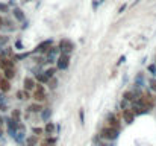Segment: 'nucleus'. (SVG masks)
Instances as JSON below:
<instances>
[{"label": "nucleus", "instance_id": "36", "mask_svg": "<svg viewBox=\"0 0 156 146\" xmlns=\"http://www.w3.org/2000/svg\"><path fill=\"white\" fill-rule=\"evenodd\" d=\"M121 107L126 108V107H127V100H123V102H121Z\"/></svg>", "mask_w": 156, "mask_h": 146}, {"label": "nucleus", "instance_id": "6", "mask_svg": "<svg viewBox=\"0 0 156 146\" xmlns=\"http://www.w3.org/2000/svg\"><path fill=\"white\" fill-rule=\"evenodd\" d=\"M132 111H133L135 116H136V114H145V113H148V110H147L138 99L133 102V105H132Z\"/></svg>", "mask_w": 156, "mask_h": 146}, {"label": "nucleus", "instance_id": "19", "mask_svg": "<svg viewBox=\"0 0 156 146\" xmlns=\"http://www.w3.org/2000/svg\"><path fill=\"white\" fill-rule=\"evenodd\" d=\"M41 110H43V108H41L40 104H32V105L28 107V111H29V113H38V111H41Z\"/></svg>", "mask_w": 156, "mask_h": 146}, {"label": "nucleus", "instance_id": "2", "mask_svg": "<svg viewBox=\"0 0 156 146\" xmlns=\"http://www.w3.org/2000/svg\"><path fill=\"white\" fill-rule=\"evenodd\" d=\"M138 100L147 108V110H150V108H153L154 107V99H153V96L150 94V93H145V94H142V96H139L138 97Z\"/></svg>", "mask_w": 156, "mask_h": 146}, {"label": "nucleus", "instance_id": "17", "mask_svg": "<svg viewBox=\"0 0 156 146\" xmlns=\"http://www.w3.org/2000/svg\"><path fill=\"white\" fill-rule=\"evenodd\" d=\"M108 120H109V125H111V128H117L118 129V126H120V123H118V119L115 117V116H109L108 117Z\"/></svg>", "mask_w": 156, "mask_h": 146}, {"label": "nucleus", "instance_id": "29", "mask_svg": "<svg viewBox=\"0 0 156 146\" xmlns=\"http://www.w3.org/2000/svg\"><path fill=\"white\" fill-rule=\"evenodd\" d=\"M44 141L49 143V144H56V138H55V137H49V138H46Z\"/></svg>", "mask_w": 156, "mask_h": 146}, {"label": "nucleus", "instance_id": "16", "mask_svg": "<svg viewBox=\"0 0 156 146\" xmlns=\"http://www.w3.org/2000/svg\"><path fill=\"white\" fill-rule=\"evenodd\" d=\"M41 117H43V120L44 122H49V119L52 117V110L50 108H43V113H41Z\"/></svg>", "mask_w": 156, "mask_h": 146}, {"label": "nucleus", "instance_id": "25", "mask_svg": "<svg viewBox=\"0 0 156 146\" xmlns=\"http://www.w3.org/2000/svg\"><path fill=\"white\" fill-rule=\"evenodd\" d=\"M55 72H56V69H55V67H52V69H49V70H46V72H44V75H46L47 78H52V76L55 75Z\"/></svg>", "mask_w": 156, "mask_h": 146}, {"label": "nucleus", "instance_id": "14", "mask_svg": "<svg viewBox=\"0 0 156 146\" xmlns=\"http://www.w3.org/2000/svg\"><path fill=\"white\" fill-rule=\"evenodd\" d=\"M31 96H29V91H26V90H18L17 91V99L18 100H28Z\"/></svg>", "mask_w": 156, "mask_h": 146}, {"label": "nucleus", "instance_id": "32", "mask_svg": "<svg viewBox=\"0 0 156 146\" xmlns=\"http://www.w3.org/2000/svg\"><path fill=\"white\" fill-rule=\"evenodd\" d=\"M28 56H29V53H21V55H17L15 59H24V58H28Z\"/></svg>", "mask_w": 156, "mask_h": 146}, {"label": "nucleus", "instance_id": "12", "mask_svg": "<svg viewBox=\"0 0 156 146\" xmlns=\"http://www.w3.org/2000/svg\"><path fill=\"white\" fill-rule=\"evenodd\" d=\"M0 90H2L3 93H6V91H9V90H11V84H9V81H8V79H5V78L0 79Z\"/></svg>", "mask_w": 156, "mask_h": 146}, {"label": "nucleus", "instance_id": "1", "mask_svg": "<svg viewBox=\"0 0 156 146\" xmlns=\"http://www.w3.org/2000/svg\"><path fill=\"white\" fill-rule=\"evenodd\" d=\"M100 135H102V138H105V140H117V138H118V129L108 126V128L102 129Z\"/></svg>", "mask_w": 156, "mask_h": 146}, {"label": "nucleus", "instance_id": "39", "mask_svg": "<svg viewBox=\"0 0 156 146\" xmlns=\"http://www.w3.org/2000/svg\"><path fill=\"white\" fill-rule=\"evenodd\" d=\"M2 123H3V119H2V117H0V125H2Z\"/></svg>", "mask_w": 156, "mask_h": 146}, {"label": "nucleus", "instance_id": "22", "mask_svg": "<svg viewBox=\"0 0 156 146\" xmlns=\"http://www.w3.org/2000/svg\"><path fill=\"white\" fill-rule=\"evenodd\" d=\"M123 99H124V100H127V102H129V100H133V99H135L133 91H126V93L123 94Z\"/></svg>", "mask_w": 156, "mask_h": 146}, {"label": "nucleus", "instance_id": "26", "mask_svg": "<svg viewBox=\"0 0 156 146\" xmlns=\"http://www.w3.org/2000/svg\"><path fill=\"white\" fill-rule=\"evenodd\" d=\"M8 41H9V37H6V35H0V46L6 44Z\"/></svg>", "mask_w": 156, "mask_h": 146}, {"label": "nucleus", "instance_id": "38", "mask_svg": "<svg viewBox=\"0 0 156 146\" xmlns=\"http://www.w3.org/2000/svg\"><path fill=\"white\" fill-rule=\"evenodd\" d=\"M2 26H3V19L0 17V29H2Z\"/></svg>", "mask_w": 156, "mask_h": 146}, {"label": "nucleus", "instance_id": "34", "mask_svg": "<svg viewBox=\"0 0 156 146\" xmlns=\"http://www.w3.org/2000/svg\"><path fill=\"white\" fill-rule=\"evenodd\" d=\"M56 85H58V81H56V79H52V81H50V88H55Z\"/></svg>", "mask_w": 156, "mask_h": 146}, {"label": "nucleus", "instance_id": "37", "mask_svg": "<svg viewBox=\"0 0 156 146\" xmlns=\"http://www.w3.org/2000/svg\"><path fill=\"white\" fill-rule=\"evenodd\" d=\"M41 146H53V144H49V143H46V141H43V143H41Z\"/></svg>", "mask_w": 156, "mask_h": 146}, {"label": "nucleus", "instance_id": "9", "mask_svg": "<svg viewBox=\"0 0 156 146\" xmlns=\"http://www.w3.org/2000/svg\"><path fill=\"white\" fill-rule=\"evenodd\" d=\"M123 117H124V122H127V123H132V122L135 120V114H133V111L129 110V108H126V110L123 111Z\"/></svg>", "mask_w": 156, "mask_h": 146}, {"label": "nucleus", "instance_id": "4", "mask_svg": "<svg viewBox=\"0 0 156 146\" xmlns=\"http://www.w3.org/2000/svg\"><path fill=\"white\" fill-rule=\"evenodd\" d=\"M32 97H34L37 102H41V100H44V99H46V90H44V87H43V85H35Z\"/></svg>", "mask_w": 156, "mask_h": 146}, {"label": "nucleus", "instance_id": "23", "mask_svg": "<svg viewBox=\"0 0 156 146\" xmlns=\"http://www.w3.org/2000/svg\"><path fill=\"white\" fill-rule=\"evenodd\" d=\"M11 117H12L14 120L20 122V119H21V111H20V110H14V111H12V114H11Z\"/></svg>", "mask_w": 156, "mask_h": 146}, {"label": "nucleus", "instance_id": "3", "mask_svg": "<svg viewBox=\"0 0 156 146\" xmlns=\"http://www.w3.org/2000/svg\"><path fill=\"white\" fill-rule=\"evenodd\" d=\"M68 64H70V55H68V53H62V55L58 58V61H56V67H58L59 70H65V69L68 67Z\"/></svg>", "mask_w": 156, "mask_h": 146}, {"label": "nucleus", "instance_id": "35", "mask_svg": "<svg viewBox=\"0 0 156 146\" xmlns=\"http://www.w3.org/2000/svg\"><path fill=\"white\" fill-rule=\"evenodd\" d=\"M79 116H80V122L83 123V110H80V113H79Z\"/></svg>", "mask_w": 156, "mask_h": 146}, {"label": "nucleus", "instance_id": "40", "mask_svg": "<svg viewBox=\"0 0 156 146\" xmlns=\"http://www.w3.org/2000/svg\"><path fill=\"white\" fill-rule=\"evenodd\" d=\"M24 2H31V0H24Z\"/></svg>", "mask_w": 156, "mask_h": 146}, {"label": "nucleus", "instance_id": "5", "mask_svg": "<svg viewBox=\"0 0 156 146\" xmlns=\"http://www.w3.org/2000/svg\"><path fill=\"white\" fill-rule=\"evenodd\" d=\"M58 47H59V52H62V53H70V52L74 49V44H73L71 41H68V40H62Z\"/></svg>", "mask_w": 156, "mask_h": 146}, {"label": "nucleus", "instance_id": "24", "mask_svg": "<svg viewBox=\"0 0 156 146\" xmlns=\"http://www.w3.org/2000/svg\"><path fill=\"white\" fill-rule=\"evenodd\" d=\"M37 79H38L41 84H46V82L49 81V78H47L46 75H43V73H37Z\"/></svg>", "mask_w": 156, "mask_h": 146}, {"label": "nucleus", "instance_id": "8", "mask_svg": "<svg viewBox=\"0 0 156 146\" xmlns=\"http://www.w3.org/2000/svg\"><path fill=\"white\" fill-rule=\"evenodd\" d=\"M0 67H2L3 70L5 69H14V61H11L6 56H2V58H0Z\"/></svg>", "mask_w": 156, "mask_h": 146}, {"label": "nucleus", "instance_id": "30", "mask_svg": "<svg viewBox=\"0 0 156 146\" xmlns=\"http://www.w3.org/2000/svg\"><path fill=\"white\" fill-rule=\"evenodd\" d=\"M8 5H3V3H0V12H8Z\"/></svg>", "mask_w": 156, "mask_h": 146}, {"label": "nucleus", "instance_id": "33", "mask_svg": "<svg viewBox=\"0 0 156 146\" xmlns=\"http://www.w3.org/2000/svg\"><path fill=\"white\" fill-rule=\"evenodd\" d=\"M15 47H17V49H18V50H23V43H21V41H20V40H18V41H17V43H15Z\"/></svg>", "mask_w": 156, "mask_h": 146}, {"label": "nucleus", "instance_id": "27", "mask_svg": "<svg viewBox=\"0 0 156 146\" xmlns=\"http://www.w3.org/2000/svg\"><path fill=\"white\" fill-rule=\"evenodd\" d=\"M32 132L38 137V135H41V134L44 132V129H43V128H32Z\"/></svg>", "mask_w": 156, "mask_h": 146}, {"label": "nucleus", "instance_id": "41", "mask_svg": "<svg viewBox=\"0 0 156 146\" xmlns=\"http://www.w3.org/2000/svg\"><path fill=\"white\" fill-rule=\"evenodd\" d=\"M0 135H2V129H0Z\"/></svg>", "mask_w": 156, "mask_h": 146}, {"label": "nucleus", "instance_id": "13", "mask_svg": "<svg viewBox=\"0 0 156 146\" xmlns=\"http://www.w3.org/2000/svg\"><path fill=\"white\" fill-rule=\"evenodd\" d=\"M133 85H135V88H141V87L144 85V75H142V73H138V75H136Z\"/></svg>", "mask_w": 156, "mask_h": 146}, {"label": "nucleus", "instance_id": "18", "mask_svg": "<svg viewBox=\"0 0 156 146\" xmlns=\"http://www.w3.org/2000/svg\"><path fill=\"white\" fill-rule=\"evenodd\" d=\"M14 76H15V70L14 69H5V79L11 81Z\"/></svg>", "mask_w": 156, "mask_h": 146}, {"label": "nucleus", "instance_id": "21", "mask_svg": "<svg viewBox=\"0 0 156 146\" xmlns=\"http://www.w3.org/2000/svg\"><path fill=\"white\" fill-rule=\"evenodd\" d=\"M37 143H38V137L37 135H32V137H29L26 140V146H35Z\"/></svg>", "mask_w": 156, "mask_h": 146}, {"label": "nucleus", "instance_id": "20", "mask_svg": "<svg viewBox=\"0 0 156 146\" xmlns=\"http://www.w3.org/2000/svg\"><path fill=\"white\" fill-rule=\"evenodd\" d=\"M14 15H15V19L20 20V22L24 20V14H23V11H21L20 8H15V9H14Z\"/></svg>", "mask_w": 156, "mask_h": 146}, {"label": "nucleus", "instance_id": "15", "mask_svg": "<svg viewBox=\"0 0 156 146\" xmlns=\"http://www.w3.org/2000/svg\"><path fill=\"white\" fill-rule=\"evenodd\" d=\"M56 131V125L53 122H47V125L44 126V132L46 134H53Z\"/></svg>", "mask_w": 156, "mask_h": 146}, {"label": "nucleus", "instance_id": "28", "mask_svg": "<svg viewBox=\"0 0 156 146\" xmlns=\"http://www.w3.org/2000/svg\"><path fill=\"white\" fill-rule=\"evenodd\" d=\"M148 85H150V90L156 93V79H150V82H148Z\"/></svg>", "mask_w": 156, "mask_h": 146}, {"label": "nucleus", "instance_id": "7", "mask_svg": "<svg viewBox=\"0 0 156 146\" xmlns=\"http://www.w3.org/2000/svg\"><path fill=\"white\" fill-rule=\"evenodd\" d=\"M52 46H53V41H52V40H47V41L41 43V44L37 47V52H38V53H47V50H49Z\"/></svg>", "mask_w": 156, "mask_h": 146}, {"label": "nucleus", "instance_id": "10", "mask_svg": "<svg viewBox=\"0 0 156 146\" xmlns=\"http://www.w3.org/2000/svg\"><path fill=\"white\" fill-rule=\"evenodd\" d=\"M59 53V47H50L49 50H47V59H49V63H53V59H55V56Z\"/></svg>", "mask_w": 156, "mask_h": 146}, {"label": "nucleus", "instance_id": "11", "mask_svg": "<svg viewBox=\"0 0 156 146\" xmlns=\"http://www.w3.org/2000/svg\"><path fill=\"white\" fill-rule=\"evenodd\" d=\"M23 84H24V90H26V91L34 90V88H35V85H37V84H35V79H34V78H31V76H29V78H26Z\"/></svg>", "mask_w": 156, "mask_h": 146}, {"label": "nucleus", "instance_id": "31", "mask_svg": "<svg viewBox=\"0 0 156 146\" xmlns=\"http://www.w3.org/2000/svg\"><path fill=\"white\" fill-rule=\"evenodd\" d=\"M147 69H148V72H150V73H153V75L156 73V66H154V64H150Z\"/></svg>", "mask_w": 156, "mask_h": 146}]
</instances>
